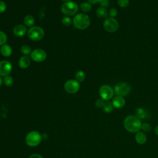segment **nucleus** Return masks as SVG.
I'll return each instance as SVG.
<instances>
[{
    "label": "nucleus",
    "mask_w": 158,
    "mask_h": 158,
    "mask_svg": "<svg viewBox=\"0 0 158 158\" xmlns=\"http://www.w3.org/2000/svg\"><path fill=\"white\" fill-rule=\"evenodd\" d=\"M62 1H65V2H66V1H69L70 0H62Z\"/></svg>",
    "instance_id": "obj_37"
},
{
    "label": "nucleus",
    "mask_w": 158,
    "mask_h": 158,
    "mask_svg": "<svg viewBox=\"0 0 158 158\" xmlns=\"http://www.w3.org/2000/svg\"><path fill=\"white\" fill-rule=\"evenodd\" d=\"M42 138V135L38 131H31L25 136V143L30 147H35L41 143Z\"/></svg>",
    "instance_id": "obj_3"
},
{
    "label": "nucleus",
    "mask_w": 158,
    "mask_h": 158,
    "mask_svg": "<svg viewBox=\"0 0 158 158\" xmlns=\"http://www.w3.org/2000/svg\"><path fill=\"white\" fill-rule=\"evenodd\" d=\"M99 93L102 99L104 101H109L112 98L114 91L110 86L108 85H104L100 87Z\"/></svg>",
    "instance_id": "obj_8"
},
{
    "label": "nucleus",
    "mask_w": 158,
    "mask_h": 158,
    "mask_svg": "<svg viewBox=\"0 0 158 158\" xmlns=\"http://www.w3.org/2000/svg\"><path fill=\"white\" fill-rule=\"evenodd\" d=\"M20 51L25 56H27V55L31 54V49L28 45H23V46H22V47L20 48Z\"/></svg>",
    "instance_id": "obj_24"
},
{
    "label": "nucleus",
    "mask_w": 158,
    "mask_h": 158,
    "mask_svg": "<svg viewBox=\"0 0 158 158\" xmlns=\"http://www.w3.org/2000/svg\"><path fill=\"white\" fill-rule=\"evenodd\" d=\"M30 57L33 61L36 62H41L46 59L47 54L45 51L42 49L38 48L31 51L30 54Z\"/></svg>",
    "instance_id": "obj_10"
},
{
    "label": "nucleus",
    "mask_w": 158,
    "mask_h": 158,
    "mask_svg": "<svg viewBox=\"0 0 158 158\" xmlns=\"http://www.w3.org/2000/svg\"><path fill=\"white\" fill-rule=\"evenodd\" d=\"M31 63V59L27 56H23L21 57L19 60V66L20 69L28 68Z\"/></svg>",
    "instance_id": "obj_14"
},
{
    "label": "nucleus",
    "mask_w": 158,
    "mask_h": 158,
    "mask_svg": "<svg viewBox=\"0 0 158 158\" xmlns=\"http://www.w3.org/2000/svg\"><path fill=\"white\" fill-rule=\"evenodd\" d=\"M6 9H7L6 4L4 1H0V13H2L5 12Z\"/></svg>",
    "instance_id": "obj_30"
},
{
    "label": "nucleus",
    "mask_w": 158,
    "mask_h": 158,
    "mask_svg": "<svg viewBox=\"0 0 158 158\" xmlns=\"http://www.w3.org/2000/svg\"><path fill=\"white\" fill-rule=\"evenodd\" d=\"M80 9L83 12H88L91 9V4L88 2H83L80 5Z\"/></svg>",
    "instance_id": "obj_20"
},
{
    "label": "nucleus",
    "mask_w": 158,
    "mask_h": 158,
    "mask_svg": "<svg viewBox=\"0 0 158 158\" xmlns=\"http://www.w3.org/2000/svg\"><path fill=\"white\" fill-rule=\"evenodd\" d=\"M107 15H108V12L105 7H100L96 10V15L99 18H101V19L106 18L107 17Z\"/></svg>",
    "instance_id": "obj_18"
},
{
    "label": "nucleus",
    "mask_w": 158,
    "mask_h": 158,
    "mask_svg": "<svg viewBox=\"0 0 158 158\" xmlns=\"http://www.w3.org/2000/svg\"><path fill=\"white\" fill-rule=\"evenodd\" d=\"M28 158H43L42 156H41L39 154H33L30 156Z\"/></svg>",
    "instance_id": "obj_33"
},
{
    "label": "nucleus",
    "mask_w": 158,
    "mask_h": 158,
    "mask_svg": "<svg viewBox=\"0 0 158 158\" xmlns=\"http://www.w3.org/2000/svg\"><path fill=\"white\" fill-rule=\"evenodd\" d=\"M78 10L77 4L74 1H66L62 4L60 7V10L63 14L67 16L75 15Z\"/></svg>",
    "instance_id": "obj_4"
},
{
    "label": "nucleus",
    "mask_w": 158,
    "mask_h": 158,
    "mask_svg": "<svg viewBox=\"0 0 158 158\" xmlns=\"http://www.w3.org/2000/svg\"><path fill=\"white\" fill-rule=\"evenodd\" d=\"M2 83V79L1 77H0V86H1Z\"/></svg>",
    "instance_id": "obj_36"
},
{
    "label": "nucleus",
    "mask_w": 158,
    "mask_h": 158,
    "mask_svg": "<svg viewBox=\"0 0 158 158\" xmlns=\"http://www.w3.org/2000/svg\"><path fill=\"white\" fill-rule=\"evenodd\" d=\"M73 23V20L71 19L70 17L69 16H66L62 18V23L65 26V27H69L71 25V24Z\"/></svg>",
    "instance_id": "obj_25"
},
{
    "label": "nucleus",
    "mask_w": 158,
    "mask_h": 158,
    "mask_svg": "<svg viewBox=\"0 0 158 158\" xmlns=\"http://www.w3.org/2000/svg\"><path fill=\"white\" fill-rule=\"evenodd\" d=\"M109 15L111 17L114 18L117 15V10L115 8H112L109 10Z\"/></svg>",
    "instance_id": "obj_32"
},
{
    "label": "nucleus",
    "mask_w": 158,
    "mask_h": 158,
    "mask_svg": "<svg viewBox=\"0 0 158 158\" xmlns=\"http://www.w3.org/2000/svg\"><path fill=\"white\" fill-rule=\"evenodd\" d=\"M73 23L77 28L79 30H85L89 26L90 19L86 14H77L73 19Z\"/></svg>",
    "instance_id": "obj_2"
},
{
    "label": "nucleus",
    "mask_w": 158,
    "mask_h": 158,
    "mask_svg": "<svg viewBox=\"0 0 158 158\" xmlns=\"http://www.w3.org/2000/svg\"><path fill=\"white\" fill-rule=\"evenodd\" d=\"M88 2H89L91 4H97V3H99L100 0H88Z\"/></svg>",
    "instance_id": "obj_34"
},
{
    "label": "nucleus",
    "mask_w": 158,
    "mask_h": 158,
    "mask_svg": "<svg viewBox=\"0 0 158 158\" xmlns=\"http://www.w3.org/2000/svg\"><path fill=\"white\" fill-rule=\"evenodd\" d=\"M100 5L103 7H106L109 5V0H100Z\"/></svg>",
    "instance_id": "obj_31"
},
{
    "label": "nucleus",
    "mask_w": 158,
    "mask_h": 158,
    "mask_svg": "<svg viewBox=\"0 0 158 158\" xmlns=\"http://www.w3.org/2000/svg\"><path fill=\"white\" fill-rule=\"evenodd\" d=\"M27 30L26 26L22 24L15 25L13 28V33L17 37H22L27 33Z\"/></svg>",
    "instance_id": "obj_12"
},
{
    "label": "nucleus",
    "mask_w": 158,
    "mask_h": 158,
    "mask_svg": "<svg viewBox=\"0 0 158 158\" xmlns=\"http://www.w3.org/2000/svg\"><path fill=\"white\" fill-rule=\"evenodd\" d=\"M103 26L107 31L112 33L117 30L119 27V24L116 19L112 17H109L104 20Z\"/></svg>",
    "instance_id": "obj_9"
},
{
    "label": "nucleus",
    "mask_w": 158,
    "mask_h": 158,
    "mask_svg": "<svg viewBox=\"0 0 158 158\" xmlns=\"http://www.w3.org/2000/svg\"><path fill=\"white\" fill-rule=\"evenodd\" d=\"M12 70V64L6 60L0 61V77L9 75Z\"/></svg>",
    "instance_id": "obj_11"
},
{
    "label": "nucleus",
    "mask_w": 158,
    "mask_h": 158,
    "mask_svg": "<svg viewBox=\"0 0 158 158\" xmlns=\"http://www.w3.org/2000/svg\"><path fill=\"white\" fill-rule=\"evenodd\" d=\"M76 80L79 82H82L85 79V73L82 70H78L75 73Z\"/></svg>",
    "instance_id": "obj_21"
},
{
    "label": "nucleus",
    "mask_w": 158,
    "mask_h": 158,
    "mask_svg": "<svg viewBox=\"0 0 158 158\" xmlns=\"http://www.w3.org/2000/svg\"><path fill=\"white\" fill-rule=\"evenodd\" d=\"M135 140L139 144H144L147 141V136L145 133L138 131L135 135Z\"/></svg>",
    "instance_id": "obj_15"
},
{
    "label": "nucleus",
    "mask_w": 158,
    "mask_h": 158,
    "mask_svg": "<svg viewBox=\"0 0 158 158\" xmlns=\"http://www.w3.org/2000/svg\"><path fill=\"white\" fill-rule=\"evenodd\" d=\"M141 122L140 119L135 115L127 116L123 121V126L126 130L130 133H137L141 129Z\"/></svg>",
    "instance_id": "obj_1"
},
{
    "label": "nucleus",
    "mask_w": 158,
    "mask_h": 158,
    "mask_svg": "<svg viewBox=\"0 0 158 158\" xmlns=\"http://www.w3.org/2000/svg\"><path fill=\"white\" fill-rule=\"evenodd\" d=\"M112 104L114 107L120 109V108L123 107L125 106V100L123 97L117 96L114 97V99H112Z\"/></svg>",
    "instance_id": "obj_13"
},
{
    "label": "nucleus",
    "mask_w": 158,
    "mask_h": 158,
    "mask_svg": "<svg viewBox=\"0 0 158 158\" xmlns=\"http://www.w3.org/2000/svg\"><path fill=\"white\" fill-rule=\"evenodd\" d=\"M117 4L121 7H127L129 4V0H117Z\"/></svg>",
    "instance_id": "obj_28"
},
{
    "label": "nucleus",
    "mask_w": 158,
    "mask_h": 158,
    "mask_svg": "<svg viewBox=\"0 0 158 158\" xmlns=\"http://www.w3.org/2000/svg\"><path fill=\"white\" fill-rule=\"evenodd\" d=\"M27 35L31 40L38 41L44 37V31L41 27L39 26H34L30 28L27 31Z\"/></svg>",
    "instance_id": "obj_5"
},
{
    "label": "nucleus",
    "mask_w": 158,
    "mask_h": 158,
    "mask_svg": "<svg viewBox=\"0 0 158 158\" xmlns=\"http://www.w3.org/2000/svg\"><path fill=\"white\" fill-rule=\"evenodd\" d=\"M114 93L117 96H126L131 91L130 85L124 81H122L116 84L114 86Z\"/></svg>",
    "instance_id": "obj_6"
},
{
    "label": "nucleus",
    "mask_w": 158,
    "mask_h": 158,
    "mask_svg": "<svg viewBox=\"0 0 158 158\" xmlns=\"http://www.w3.org/2000/svg\"><path fill=\"white\" fill-rule=\"evenodd\" d=\"M7 40V36L3 31H0V46H2L6 44Z\"/></svg>",
    "instance_id": "obj_26"
},
{
    "label": "nucleus",
    "mask_w": 158,
    "mask_h": 158,
    "mask_svg": "<svg viewBox=\"0 0 158 158\" xmlns=\"http://www.w3.org/2000/svg\"><path fill=\"white\" fill-rule=\"evenodd\" d=\"M104 111L106 113H110L111 112L112 110H113V109H114V106L112 104V102H109V101H107L104 103V105L102 107Z\"/></svg>",
    "instance_id": "obj_22"
},
{
    "label": "nucleus",
    "mask_w": 158,
    "mask_h": 158,
    "mask_svg": "<svg viewBox=\"0 0 158 158\" xmlns=\"http://www.w3.org/2000/svg\"><path fill=\"white\" fill-rule=\"evenodd\" d=\"M3 82L4 83V85L6 86H11L13 83H14V79L13 78L10 76V75H7V76H6L4 77V79H3Z\"/></svg>",
    "instance_id": "obj_23"
},
{
    "label": "nucleus",
    "mask_w": 158,
    "mask_h": 158,
    "mask_svg": "<svg viewBox=\"0 0 158 158\" xmlns=\"http://www.w3.org/2000/svg\"><path fill=\"white\" fill-rule=\"evenodd\" d=\"M135 116L139 119H143L146 116V112L145 110L141 107H138L135 111Z\"/></svg>",
    "instance_id": "obj_19"
},
{
    "label": "nucleus",
    "mask_w": 158,
    "mask_h": 158,
    "mask_svg": "<svg viewBox=\"0 0 158 158\" xmlns=\"http://www.w3.org/2000/svg\"><path fill=\"white\" fill-rule=\"evenodd\" d=\"M35 19L32 15H27L23 19V23L25 26L28 27H32L35 24Z\"/></svg>",
    "instance_id": "obj_17"
},
{
    "label": "nucleus",
    "mask_w": 158,
    "mask_h": 158,
    "mask_svg": "<svg viewBox=\"0 0 158 158\" xmlns=\"http://www.w3.org/2000/svg\"><path fill=\"white\" fill-rule=\"evenodd\" d=\"M151 125L148 123H144L143 124H141V129L145 131V132H149L151 130Z\"/></svg>",
    "instance_id": "obj_27"
},
{
    "label": "nucleus",
    "mask_w": 158,
    "mask_h": 158,
    "mask_svg": "<svg viewBox=\"0 0 158 158\" xmlns=\"http://www.w3.org/2000/svg\"><path fill=\"white\" fill-rule=\"evenodd\" d=\"M155 133L157 135H158V125H157L155 128Z\"/></svg>",
    "instance_id": "obj_35"
},
{
    "label": "nucleus",
    "mask_w": 158,
    "mask_h": 158,
    "mask_svg": "<svg viewBox=\"0 0 158 158\" xmlns=\"http://www.w3.org/2000/svg\"><path fill=\"white\" fill-rule=\"evenodd\" d=\"M1 54L4 57H9L12 54V48L11 47L7 44H4V45L1 46L0 49Z\"/></svg>",
    "instance_id": "obj_16"
},
{
    "label": "nucleus",
    "mask_w": 158,
    "mask_h": 158,
    "mask_svg": "<svg viewBox=\"0 0 158 158\" xmlns=\"http://www.w3.org/2000/svg\"><path fill=\"white\" fill-rule=\"evenodd\" d=\"M104 103H105L104 100L101 98V99H98L96 101L95 105L98 108H102L104 105Z\"/></svg>",
    "instance_id": "obj_29"
},
{
    "label": "nucleus",
    "mask_w": 158,
    "mask_h": 158,
    "mask_svg": "<svg viewBox=\"0 0 158 158\" xmlns=\"http://www.w3.org/2000/svg\"><path fill=\"white\" fill-rule=\"evenodd\" d=\"M80 83L77 80L70 79L67 80L64 84V89L69 94H75L80 89Z\"/></svg>",
    "instance_id": "obj_7"
}]
</instances>
